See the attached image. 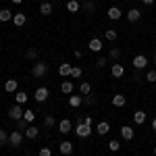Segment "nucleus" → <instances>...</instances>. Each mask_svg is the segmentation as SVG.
<instances>
[{
	"instance_id": "1",
	"label": "nucleus",
	"mask_w": 156,
	"mask_h": 156,
	"mask_svg": "<svg viewBox=\"0 0 156 156\" xmlns=\"http://www.w3.org/2000/svg\"><path fill=\"white\" fill-rule=\"evenodd\" d=\"M75 133L83 140V137H90L92 135V125H85V123H75Z\"/></svg>"
},
{
	"instance_id": "2",
	"label": "nucleus",
	"mask_w": 156,
	"mask_h": 156,
	"mask_svg": "<svg viewBox=\"0 0 156 156\" xmlns=\"http://www.w3.org/2000/svg\"><path fill=\"white\" fill-rule=\"evenodd\" d=\"M46 73H48V65L42 62V60H36V65H34V69H31V75H34V77H44Z\"/></svg>"
},
{
	"instance_id": "3",
	"label": "nucleus",
	"mask_w": 156,
	"mask_h": 156,
	"mask_svg": "<svg viewBox=\"0 0 156 156\" xmlns=\"http://www.w3.org/2000/svg\"><path fill=\"white\" fill-rule=\"evenodd\" d=\"M23 106H21V104H12L11 108H9V117H11L12 121H21L23 119Z\"/></svg>"
},
{
	"instance_id": "4",
	"label": "nucleus",
	"mask_w": 156,
	"mask_h": 156,
	"mask_svg": "<svg viewBox=\"0 0 156 156\" xmlns=\"http://www.w3.org/2000/svg\"><path fill=\"white\" fill-rule=\"evenodd\" d=\"M48 96H50V92H48V87H44V85H40L36 92H34V98H36V102H46L48 100Z\"/></svg>"
},
{
	"instance_id": "5",
	"label": "nucleus",
	"mask_w": 156,
	"mask_h": 156,
	"mask_svg": "<svg viewBox=\"0 0 156 156\" xmlns=\"http://www.w3.org/2000/svg\"><path fill=\"white\" fill-rule=\"evenodd\" d=\"M21 144H23V135H21V131H12L11 135H9V146H11V148H19Z\"/></svg>"
},
{
	"instance_id": "6",
	"label": "nucleus",
	"mask_w": 156,
	"mask_h": 156,
	"mask_svg": "<svg viewBox=\"0 0 156 156\" xmlns=\"http://www.w3.org/2000/svg\"><path fill=\"white\" fill-rule=\"evenodd\" d=\"M133 67H135V69H137V71H142V69H146V67H148V58H146L144 54H137V56H133Z\"/></svg>"
},
{
	"instance_id": "7",
	"label": "nucleus",
	"mask_w": 156,
	"mask_h": 156,
	"mask_svg": "<svg viewBox=\"0 0 156 156\" xmlns=\"http://www.w3.org/2000/svg\"><path fill=\"white\" fill-rule=\"evenodd\" d=\"M110 75H112L115 79H121V77L125 75V67H123L121 62H115V65L110 67Z\"/></svg>"
},
{
	"instance_id": "8",
	"label": "nucleus",
	"mask_w": 156,
	"mask_h": 156,
	"mask_svg": "<svg viewBox=\"0 0 156 156\" xmlns=\"http://www.w3.org/2000/svg\"><path fill=\"white\" fill-rule=\"evenodd\" d=\"M58 131L62 133V135H67V133H71V131H73V123H71L69 119H62V121L58 123Z\"/></svg>"
},
{
	"instance_id": "9",
	"label": "nucleus",
	"mask_w": 156,
	"mask_h": 156,
	"mask_svg": "<svg viewBox=\"0 0 156 156\" xmlns=\"http://www.w3.org/2000/svg\"><path fill=\"white\" fill-rule=\"evenodd\" d=\"M133 135H135V133H133V127H129V125H123V127H121V137H123L125 142H131Z\"/></svg>"
},
{
	"instance_id": "10",
	"label": "nucleus",
	"mask_w": 156,
	"mask_h": 156,
	"mask_svg": "<svg viewBox=\"0 0 156 156\" xmlns=\"http://www.w3.org/2000/svg\"><path fill=\"white\" fill-rule=\"evenodd\" d=\"M58 150H60V154H65V156L73 154V142H69V140H65V142H60Z\"/></svg>"
},
{
	"instance_id": "11",
	"label": "nucleus",
	"mask_w": 156,
	"mask_h": 156,
	"mask_svg": "<svg viewBox=\"0 0 156 156\" xmlns=\"http://www.w3.org/2000/svg\"><path fill=\"white\" fill-rule=\"evenodd\" d=\"M4 90H6V94H15V92L19 90V81H17V79H6Z\"/></svg>"
},
{
	"instance_id": "12",
	"label": "nucleus",
	"mask_w": 156,
	"mask_h": 156,
	"mask_svg": "<svg viewBox=\"0 0 156 156\" xmlns=\"http://www.w3.org/2000/svg\"><path fill=\"white\" fill-rule=\"evenodd\" d=\"M127 19H129L131 23H137V21L142 19V12H140V9H129V11H127Z\"/></svg>"
},
{
	"instance_id": "13",
	"label": "nucleus",
	"mask_w": 156,
	"mask_h": 156,
	"mask_svg": "<svg viewBox=\"0 0 156 156\" xmlns=\"http://www.w3.org/2000/svg\"><path fill=\"white\" fill-rule=\"evenodd\" d=\"M25 21H27V17H25V12H15L12 15V23L17 25V27H23Z\"/></svg>"
},
{
	"instance_id": "14",
	"label": "nucleus",
	"mask_w": 156,
	"mask_h": 156,
	"mask_svg": "<svg viewBox=\"0 0 156 156\" xmlns=\"http://www.w3.org/2000/svg\"><path fill=\"white\" fill-rule=\"evenodd\" d=\"M40 12H42L44 17L52 15V12H54V9H52V2H40Z\"/></svg>"
},
{
	"instance_id": "15",
	"label": "nucleus",
	"mask_w": 156,
	"mask_h": 156,
	"mask_svg": "<svg viewBox=\"0 0 156 156\" xmlns=\"http://www.w3.org/2000/svg\"><path fill=\"white\" fill-rule=\"evenodd\" d=\"M106 15H108V19L117 21V19H121V15H123V12H121V9H119V6H110V9L106 11Z\"/></svg>"
},
{
	"instance_id": "16",
	"label": "nucleus",
	"mask_w": 156,
	"mask_h": 156,
	"mask_svg": "<svg viewBox=\"0 0 156 156\" xmlns=\"http://www.w3.org/2000/svg\"><path fill=\"white\" fill-rule=\"evenodd\" d=\"M125 104H127V98L123 96V94H115L112 96V106L121 108V106H125Z\"/></svg>"
},
{
	"instance_id": "17",
	"label": "nucleus",
	"mask_w": 156,
	"mask_h": 156,
	"mask_svg": "<svg viewBox=\"0 0 156 156\" xmlns=\"http://www.w3.org/2000/svg\"><path fill=\"white\" fill-rule=\"evenodd\" d=\"M110 131V125H108V121H100L96 127V133L98 135H106V133Z\"/></svg>"
},
{
	"instance_id": "18",
	"label": "nucleus",
	"mask_w": 156,
	"mask_h": 156,
	"mask_svg": "<svg viewBox=\"0 0 156 156\" xmlns=\"http://www.w3.org/2000/svg\"><path fill=\"white\" fill-rule=\"evenodd\" d=\"M146 119H148V115H146L144 110H135V112H133V121H135L137 125H144Z\"/></svg>"
},
{
	"instance_id": "19",
	"label": "nucleus",
	"mask_w": 156,
	"mask_h": 156,
	"mask_svg": "<svg viewBox=\"0 0 156 156\" xmlns=\"http://www.w3.org/2000/svg\"><path fill=\"white\" fill-rule=\"evenodd\" d=\"M27 94H25V92H21V90H17V92H15V104H21V106H23L25 102H27Z\"/></svg>"
},
{
	"instance_id": "20",
	"label": "nucleus",
	"mask_w": 156,
	"mask_h": 156,
	"mask_svg": "<svg viewBox=\"0 0 156 156\" xmlns=\"http://www.w3.org/2000/svg\"><path fill=\"white\" fill-rule=\"evenodd\" d=\"M83 104V96H69V106L71 108H79Z\"/></svg>"
},
{
	"instance_id": "21",
	"label": "nucleus",
	"mask_w": 156,
	"mask_h": 156,
	"mask_svg": "<svg viewBox=\"0 0 156 156\" xmlns=\"http://www.w3.org/2000/svg\"><path fill=\"white\" fill-rule=\"evenodd\" d=\"M90 50H92V52H100V50H102V40L92 37V40H90Z\"/></svg>"
},
{
	"instance_id": "22",
	"label": "nucleus",
	"mask_w": 156,
	"mask_h": 156,
	"mask_svg": "<svg viewBox=\"0 0 156 156\" xmlns=\"http://www.w3.org/2000/svg\"><path fill=\"white\" fill-rule=\"evenodd\" d=\"M71 65H69V62H62V65H60L58 67V73L60 75H62V77H71Z\"/></svg>"
},
{
	"instance_id": "23",
	"label": "nucleus",
	"mask_w": 156,
	"mask_h": 156,
	"mask_svg": "<svg viewBox=\"0 0 156 156\" xmlns=\"http://www.w3.org/2000/svg\"><path fill=\"white\" fill-rule=\"evenodd\" d=\"M67 11L69 12H79L81 11V4H79L77 0H69V2H67Z\"/></svg>"
},
{
	"instance_id": "24",
	"label": "nucleus",
	"mask_w": 156,
	"mask_h": 156,
	"mask_svg": "<svg viewBox=\"0 0 156 156\" xmlns=\"http://www.w3.org/2000/svg\"><path fill=\"white\" fill-rule=\"evenodd\" d=\"M60 92L71 96V94H73V81H69V79H67V81H62V83H60Z\"/></svg>"
},
{
	"instance_id": "25",
	"label": "nucleus",
	"mask_w": 156,
	"mask_h": 156,
	"mask_svg": "<svg viewBox=\"0 0 156 156\" xmlns=\"http://www.w3.org/2000/svg\"><path fill=\"white\" fill-rule=\"evenodd\" d=\"M37 133H40V129H37L36 125H29V127L25 129V137H29V140H34V137H37Z\"/></svg>"
},
{
	"instance_id": "26",
	"label": "nucleus",
	"mask_w": 156,
	"mask_h": 156,
	"mask_svg": "<svg viewBox=\"0 0 156 156\" xmlns=\"http://www.w3.org/2000/svg\"><path fill=\"white\" fill-rule=\"evenodd\" d=\"M25 58H27V60H37V58H40V52H37V48H29L27 52H25Z\"/></svg>"
},
{
	"instance_id": "27",
	"label": "nucleus",
	"mask_w": 156,
	"mask_h": 156,
	"mask_svg": "<svg viewBox=\"0 0 156 156\" xmlns=\"http://www.w3.org/2000/svg\"><path fill=\"white\" fill-rule=\"evenodd\" d=\"M12 15H15V12H11L9 9H2V11H0V21H2V23L11 21V19H12Z\"/></svg>"
},
{
	"instance_id": "28",
	"label": "nucleus",
	"mask_w": 156,
	"mask_h": 156,
	"mask_svg": "<svg viewBox=\"0 0 156 156\" xmlns=\"http://www.w3.org/2000/svg\"><path fill=\"white\" fill-rule=\"evenodd\" d=\"M23 121H27V123L31 125V123L36 121V112H34V110H25L23 112Z\"/></svg>"
},
{
	"instance_id": "29",
	"label": "nucleus",
	"mask_w": 156,
	"mask_h": 156,
	"mask_svg": "<svg viewBox=\"0 0 156 156\" xmlns=\"http://www.w3.org/2000/svg\"><path fill=\"white\" fill-rule=\"evenodd\" d=\"M119 148H121L119 140H110V142H108V150H110V152H119Z\"/></svg>"
},
{
	"instance_id": "30",
	"label": "nucleus",
	"mask_w": 156,
	"mask_h": 156,
	"mask_svg": "<svg viewBox=\"0 0 156 156\" xmlns=\"http://www.w3.org/2000/svg\"><path fill=\"white\" fill-rule=\"evenodd\" d=\"M79 92H81V94H83V96H87V94H90V92H92V85L87 83V81H83V83L79 85Z\"/></svg>"
},
{
	"instance_id": "31",
	"label": "nucleus",
	"mask_w": 156,
	"mask_h": 156,
	"mask_svg": "<svg viewBox=\"0 0 156 156\" xmlns=\"http://www.w3.org/2000/svg\"><path fill=\"white\" fill-rule=\"evenodd\" d=\"M146 81H150V83H156V69H150V71L146 73Z\"/></svg>"
},
{
	"instance_id": "32",
	"label": "nucleus",
	"mask_w": 156,
	"mask_h": 156,
	"mask_svg": "<svg viewBox=\"0 0 156 156\" xmlns=\"http://www.w3.org/2000/svg\"><path fill=\"white\" fill-rule=\"evenodd\" d=\"M104 36H106L108 42H115V40H117V31H115V29H106V31H104Z\"/></svg>"
},
{
	"instance_id": "33",
	"label": "nucleus",
	"mask_w": 156,
	"mask_h": 156,
	"mask_svg": "<svg viewBox=\"0 0 156 156\" xmlns=\"http://www.w3.org/2000/svg\"><path fill=\"white\" fill-rule=\"evenodd\" d=\"M81 73H83V71H81V67H73V69H71V77H73V79H77V77H81Z\"/></svg>"
},
{
	"instance_id": "34",
	"label": "nucleus",
	"mask_w": 156,
	"mask_h": 156,
	"mask_svg": "<svg viewBox=\"0 0 156 156\" xmlns=\"http://www.w3.org/2000/svg\"><path fill=\"white\" fill-rule=\"evenodd\" d=\"M6 142H9V135L4 129H0V146H6Z\"/></svg>"
},
{
	"instance_id": "35",
	"label": "nucleus",
	"mask_w": 156,
	"mask_h": 156,
	"mask_svg": "<svg viewBox=\"0 0 156 156\" xmlns=\"http://www.w3.org/2000/svg\"><path fill=\"white\" fill-rule=\"evenodd\" d=\"M83 9H85V11H87V12H94V11H96V4L87 0V2H85V4H83Z\"/></svg>"
},
{
	"instance_id": "36",
	"label": "nucleus",
	"mask_w": 156,
	"mask_h": 156,
	"mask_svg": "<svg viewBox=\"0 0 156 156\" xmlns=\"http://www.w3.org/2000/svg\"><path fill=\"white\" fill-rule=\"evenodd\" d=\"M110 58L119 60V58H121V50H119V48H112V50H110Z\"/></svg>"
},
{
	"instance_id": "37",
	"label": "nucleus",
	"mask_w": 156,
	"mask_h": 156,
	"mask_svg": "<svg viewBox=\"0 0 156 156\" xmlns=\"http://www.w3.org/2000/svg\"><path fill=\"white\" fill-rule=\"evenodd\" d=\"M54 123H56V121H54V117H46V119H44V125H46V127H54Z\"/></svg>"
},
{
	"instance_id": "38",
	"label": "nucleus",
	"mask_w": 156,
	"mask_h": 156,
	"mask_svg": "<svg viewBox=\"0 0 156 156\" xmlns=\"http://www.w3.org/2000/svg\"><path fill=\"white\" fill-rule=\"evenodd\" d=\"M40 156H52V150L50 148H40Z\"/></svg>"
},
{
	"instance_id": "39",
	"label": "nucleus",
	"mask_w": 156,
	"mask_h": 156,
	"mask_svg": "<svg viewBox=\"0 0 156 156\" xmlns=\"http://www.w3.org/2000/svg\"><path fill=\"white\" fill-rule=\"evenodd\" d=\"M96 65H98V67H100V69H102V67L106 65V58H104V56H100V58L96 60Z\"/></svg>"
},
{
	"instance_id": "40",
	"label": "nucleus",
	"mask_w": 156,
	"mask_h": 156,
	"mask_svg": "<svg viewBox=\"0 0 156 156\" xmlns=\"http://www.w3.org/2000/svg\"><path fill=\"white\" fill-rule=\"evenodd\" d=\"M83 123L85 125H94V119L92 117H83Z\"/></svg>"
},
{
	"instance_id": "41",
	"label": "nucleus",
	"mask_w": 156,
	"mask_h": 156,
	"mask_svg": "<svg viewBox=\"0 0 156 156\" xmlns=\"http://www.w3.org/2000/svg\"><path fill=\"white\" fill-rule=\"evenodd\" d=\"M142 2H144V4H148V6H150V4H154L156 0H142Z\"/></svg>"
},
{
	"instance_id": "42",
	"label": "nucleus",
	"mask_w": 156,
	"mask_h": 156,
	"mask_svg": "<svg viewBox=\"0 0 156 156\" xmlns=\"http://www.w3.org/2000/svg\"><path fill=\"white\" fill-rule=\"evenodd\" d=\"M152 129H154V131H156V117H154V119H152Z\"/></svg>"
},
{
	"instance_id": "43",
	"label": "nucleus",
	"mask_w": 156,
	"mask_h": 156,
	"mask_svg": "<svg viewBox=\"0 0 156 156\" xmlns=\"http://www.w3.org/2000/svg\"><path fill=\"white\" fill-rule=\"evenodd\" d=\"M12 2H15V4H21V2H23V0H12Z\"/></svg>"
},
{
	"instance_id": "44",
	"label": "nucleus",
	"mask_w": 156,
	"mask_h": 156,
	"mask_svg": "<svg viewBox=\"0 0 156 156\" xmlns=\"http://www.w3.org/2000/svg\"><path fill=\"white\" fill-rule=\"evenodd\" d=\"M50 2H58V0H50Z\"/></svg>"
},
{
	"instance_id": "45",
	"label": "nucleus",
	"mask_w": 156,
	"mask_h": 156,
	"mask_svg": "<svg viewBox=\"0 0 156 156\" xmlns=\"http://www.w3.org/2000/svg\"><path fill=\"white\" fill-rule=\"evenodd\" d=\"M154 154H156V146H154Z\"/></svg>"
},
{
	"instance_id": "46",
	"label": "nucleus",
	"mask_w": 156,
	"mask_h": 156,
	"mask_svg": "<svg viewBox=\"0 0 156 156\" xmlns=\"http://www.w3.org/2000/svg\"><path fill=\"white\" fill-rule=\"evenodd\" d=\"M154 62H156V56H154Z\"/></svg>"
},
{
	"instance_id": "47",
	"label": "nucleus",
	"mask_w": 156,
	"mask_h": 156,
	"mask_svg": "<svg viewBox=\"0 0 156 156\" xmlns=\"http://www.w3.org/2000/svg\"><path fill=\"white\" fill-rule=\"evenodd\" d=\"M154 50H156V46H154Z\"/></svg>"
}]
</instances>
